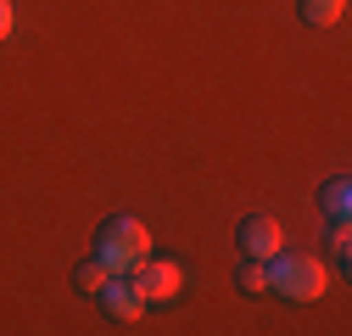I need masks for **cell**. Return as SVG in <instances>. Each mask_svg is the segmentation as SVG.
<instances>
[{
  "mask_svg": "<svg viewBox=\"0 0 352 336\" xmlns=\"http://www.w3.org/2000/svg\"><path fill=\"white\" fill-rule=\"evenodd\" d=\"M280 246H285V230H280L269 213H257V219L241 224V252H246V258H263V264H269Z\"/></svg>",
  "mask_w": 352,
  "mask_h": 336,
  "instance_id": "5",
  "label": "cell"
},
{
  "mask_svg": "<svg viewBox=\"0 0 352 336\" xmlns=\"http://www.w3.org/2000/svg\"><path fill=\"white\" fill-rule=\"evenodd\" d=\"M324 213H330L336 224H346V180H330V185H324Z\"/></svg>",
  "mask_w": 352,
  "mask_h": 336,
  "instance_id": "9",
  "label": "cell"
},
{
  "mask_svg": "<svg viewBox=\"0 0 352 336\" xmlns=\"http://www.w3.org/2000/svg\"><path fill=\"white\" fill-rule=\"evenodd\" d=\"M241 291H269V264H263V258L241 264Z\"/></svg>",
  "mask_w": 352,
  "mask_h": 336,
  "instance_id": "8",
  "label": "cell"
},
{
  "mask_svg": "<svg viewBox=\"0 0 352 336\" xmlns=\"http://www.w3.org/2000/svg\"><path fill=\"white\" fill-rule=\"evenodd\" d=\"M96 258H101L112 275H135V269L151 258V230H146L140 219H129V213L107 219L101 235H96Z\"/></svg>",
  "mask_w": 352,
  "mask_h": 336,
  "instance_id": "1",
  "label": "cell"
},
{
  "mask_svg": "<svg viewBox=\"0 0 352 336\" xmlns=\"http://www.w3.org/2000/svg\"><path fill=\"white\" fill-rule=\"evenodd\" d=\"M73 280H78V291H90V297H96V291H101V286L112 280V269H107L101 258H84V264L73 269Z\"/></svg>",
  "mask_w": 352,
  "mask_h": 336,
  "instance_id": "7",
  "label": "cell"
},
{
  "mask_svg": "<svg viewBox=\"0 0 352 336\" xmlns=\"http://www.w3.org/2000/svg\"><path fill=\"white\" fill-rule=\"evenodd\" d=\"M12 34V0H0V39Z\"/></svg>",
  "mask_w": 352,
  "mask_h": 336,
  "instance_id": "10",
  "label": "cell"
},
{
  "mask_svg": "<svg viewBox=\"0 0 352 336\" xmlns=\"http://www.w3.org/2000/svg\"><path fill=\"white\" fill-rule=\"evenodd\" d=\"M179 264H168V258H146L140 269H135V286H140V297L146 303H162V297H173L179 291Z\"/></svg>",
  "mask_w": 352,
  "mask_h": 336,
  "instance_id": "3",
  "label": "cell"
},
{
  "mask_svg": "<svg viewBox=\"0 0 352 336\" xmlns=\"http://www.w3.org/2000/svg\"><path fill=\"white\" fill-rule=\"evenodd\" d=\"M296 6H302V23H314V28H330V23H341L346 0H296Z\"/></svg>",
  "mask_w": 352,
  "mask_h": 336,
  "instance_id": "6",
  "label": "cell"
},
{
  "mask_svg": "<svg viewBox=\"0 0 352 336\" xmlns=\"http://www.w3.org/2000/svg\"><path fill=\"white\" fill-rule=\"evenodd\" d=\"M269 286L291 303H314V297H324L330 280H324V264L307 258V252H274L269 258Z\"/></svg>",
  "mask_w": 352,
  "mask_h": 336,
  "instance_id": "2",
  "label": "cell"
},
{
  "mask_svg": "<svg viewBox=\"0 0 352 336\" xmlns=\"http://www.w3.org/2000/svg\"><path fill=\"white\" fill-rule=\"evenodd\" d=\"M101 308L112 314V319H140V308H146V297H140V286H135V275H112L101 291Z\"/></svg>",
  "mask_w": 352,
  "mask_h": 336,
  "instance_id": "4",
  "label": "cell"
}]
</instances>
